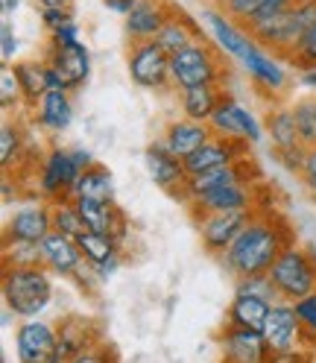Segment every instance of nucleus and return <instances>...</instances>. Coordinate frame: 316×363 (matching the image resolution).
Here are the masks:
<instances>
[{
    "label": "nucleus",
    "instance_id": "50",
    "mask_svg": "<svg viewBox=\"0 0 316 363\" xmlns=\"http://www.w3.org/2000/svg\"><path fill=\"white\" fill-rule=\"evenodd\" d=\"M269 363H281V360H276V357H273V360H269Z\"/></svg>",
    "mask_w": 316,
    "mask_h": 363
},
{
    "label": "nucleus",
    "instance_id": "48",
    "mask_svg": "<svg viewBox=\"0 0 316 363\" xmlns=\"http://www.w3.org/2000/svg\"><path fill=\"white\" fill-rule=\"evenodd\" d=\"M302 85L305 88H316V67H313V71H305L302 74Z\"/></svg>",
    "mask_w": 316,
    "mask_h": 363
},
{
    "label": "nucleus",
    "instance_id": "14",
    "mask_svg": "<svg viewBox=\"0 0 316 363\" xmlns=\"http://www.w3.org/2000/svg\"><path fill=\"white\" fill-rule=\"evenodd\" d=\"M252 220L249 208H240V211H220V214H208L199 220V238L205 252L211 255H222L225 249L232 246V240L243 232V225Z\"/></svg>",
    "mask_w": 316,
    "mask_h": 363
},
{
    "label": "nucleus",
    "instance_id": "1",
    "mask_svg": "<svg viewBox=\"0 0 316 363\" xmlns=\"http://www.w3.org/2000/svg\"><path fill=\"white\" fill-rule=\"evenodd\" d=\"M287 246L290 232L278 217H252L220 258L235 279L264 276L273 269V264Z\"/></svg>",
    "mask_w": 316,
    "mask_h": 363
},
{
    "label": "nucleus",
    "instance_id": "39",
    "mask_svg": "<svg viewBox=\"0 0 316 363\" xmlns=\"http://www.w3.org/2000/svg\"><path fill=\"white\" fill-rule=\"evenodd\" d=\"M293 308H296V313H299V320H302L305 331H310V334L316 337V290L310 293V296H305V299H299V302H293Z\"/></svg>",
    "mask_w": 316,
    "mask_h": 363
},
{
    "label": "nucleus",
    "instance_id": "11",
    "mask_svg": "<svg viewBox=\"0 0 316 363\" xmlns=\"http://www.w3.org/2000/svg\"><path fill=\"white\" fill-rule=\"evenodd\" d=\"M249 141L243 138H222V135H211V138L202 144L193 155L185 158V170L188 176H202L220 167H229L235 162H240V155L246 152Z\"/></svg>",
    "mask_w": 316,
    "mask_h": 363
},
{
    "label": "nucleus",
    "instance_id": "12",
    "mask_svg": "<svg viewBox=\"0 0 316 363\" xmlns=\"http://www.w3.org/2000/svg\"><path fill=\"white\" fill-rule=\"evenodd\" d=\"M211 132L214 135H222V138H243L249 144H258L261 141V123L255 121V115L249 108H243L235 97L225 94L214 111V118L208 121Z\"/></svg>",
    "mask_w": 316,
    "mask_h": 363
},
{
    "label": "nucleus",
    "instance_id": "38",
    "mask_svg": "<svg viewBox=\"0 0 316 363\" xmlns=\"http://www.w3.org/2000/svg\"><path fill=\"white\" fill-rule=\"evenodd\" d=\"M273 155L278 158V162L290 170V173H302L305 167V158H307V147H290V150H273Z\"/></svg>",
    "mask_w": 316,
    "mask_h": 363
},
{
    "label": "nucleus",
    "instance_id": "15",
    "mask_svg": "<svg viewBox=\"0 0 316 363\" xmlns=\"http://www.w3.org/2000/svg\"><path fill=\"white\" fill-rule=\"evenodd\" d=\"M53 232V211L44 202L35 206H21L6 223V240H27V243H41Z\"/></svg>",
    "mask_w": 316,
    "mask_h": 363
},
{
    "label": "nucleus",
    "instance_id": "24",
    "mask_svg": "<svg viewBox=\"0 0 316 363\" xmlns=\"http://www.w3.org/2000/svg\"><path fill=\"white\" fill-rule=\"evenodd\" d=\"M71 199H97V202H115V179L103 164L85 167L71 188Z\"/></svg>",
    "mask_w": 316,
    "mask_h": 363
},
{
    "label": "nucleus",
    "instance_id": "22",
    "mask_svg": "<svg viewBox=\"0 0 316 363\" xmlns=\"http://www.w3.org/2000/svg\"><path fill=\"white\" fill-rule=\"evenodd\" d=\"M188 206L208 217V214H220V211H240V208H249V194H246V185L240 182V185H229V188H220V191H211L205 196H199L193 202H188Z\"/></svg>",
    "mask_w": 316,
    "mask_h": 363
},
{
    "label": "nucleus",
    "instance_id": "42",
    "mask_svg": "<svg viewBox=\"0 0 316 363\" xmlns=\"http://www.w3.org/2000/svg\"><path fill=\"white\" fill-rule=\"evenodd\" d=\"M50 41L53 44H74V41H79V24H77V21H64V24H59L56 30H50Z\"/></svg>",
    "mask_w": 316,
    "mask_h": 363
},
{
    "label": "nucleus",
    "instance_id": "10",
    "mask_svg": "<svg viewBox=\"0 0 316 363\" xmlns=\"http://www.w3.org/2000/svg\"><path fill=\"white\" fill-rule=\"evenodd\" d=\"M269 360H273V352L266 346L264 331L225 323L220 334V363H269Z\"/></svg>",
    "mask_w": 316,
    "mask_h": 363
},
{
    "label": "nucleus",
    "instance_id": "31",
    "mask_svg": "<svg viewBox=\"0 0 316 363\" xmlns=\"http://www.w3.org/2000/svg\"><path fill=\"white\" fill-rule=\"evenodd\" d=\"M4 267H41V243H27V240H6L4 243Z\"/></svg>",
    "mask_w": 316,
    "mask_h": 363
},
{
    "label": "nucleus",
    "instance_id": "25",
    "mask_svg": "<svg viewBox=\"0 0 316 363\" xmlns=\"http://www.w3.org/2000/svg\"><path fill=\"white\" fill-rule=\"evenodd\" d=\"M225 94L217 85H196V88H185L182 91V111L185 118L196 121V123H208L214 118V111L220 106Z\"/></svg>",
    "mask_w": 316,
    "mask_h": 363
},
{
    "label": "nucleus",
    "instance_id": "32",
    "mask_svg": "<svg viewBox=\"0 0 316 363\" xmlns=\"http://www.w3.org/2000/svg\"><path fill=\"white\" fill-rule=\"evenodd\" d=\"M293 118H296L302 144H305L307 150L316 147V100H313V97L299 100L296 106H293Z\"/></svg>",
    "mask_w": 316,
    "mask_h": 363
},
{
    "label": "nucleus",
    "instance_id": "7",
    "mask_svg": "<svg viewBox=\"0 0 316 363\" xmlns=\"http://www.w3.org/2000/svg\"><path fill=\"white\" fill-rule=\"evenodd\" d=\"M144 162H147V173L149 179L155 182L158 188H162L164 194L176 196V199H182L188 202V170H185V162L179 155H173L162 141H155L147 147L144 152Z\"/></svg>",
    "mask_w": 316,
    "mask_h": 363
},
{
    "label": "nucleus",
    "instance_id": "6",
    "mask_svg": "<svg viewBox=\"0 0 316 363\" xmlns=\"http://www.w3.org/2000/svg\"><path fill=\"white\" fill-rule=\"evenodd\" d=\"M129 77L138 88H167L170 82V53L158 44V38L135 41L129 53Z\"/></svg>",
    "mask_w": 316,
    "mask_h": 363
},
{
    "label": "nucleus",
    "instance_id": "44",
    "mask_svg": "<svg viewBox=\"0 0 316 363\" xmlns=\"http://www.w3.org/2000/svg\"><path fill=\"white\" fill-rule=\"evenodd\" d=\"M41 21L47 30H56L59 24H64V21H74L71 18V9H41Z\"/></svg>",
    "mask_w": 316,
    "mask_h": 363
},
{
    "label": "nucleus",
    "instance_id": "27",
    "mask_svg": "<svg viewBox=\"0 0 316 363\" xmlns=\"http://www.w3.org/2000/svg\"><path fill=\"white\" fill-rule=\"evenodd\" d=\"M155 38H158V44H162V48H164L170 56L179 53V50H185V48H191L193 41H202L199 33H196V27L191 24L185 15H170V18L164 21L162 33H158Z\"/></svg>",
    "mask_w": 316,
    "mask_h": 363
},
{
    "label": "nucleus",
    "instance_id": "45",
    "mask_svg": "<svg viewBox=\"0 0 316 363\" xmlns=\"http://www.w3.org/2000/svg\"><path fill=\"white\" fill-rule=\"evenodd\" d=\"M135 4H138V0H103V6H106V9L118 12V15H123V18L135 9Z\"/></svg>",
    "mask_w": 316,
    "mask_h": 363
},
{
    "label": "nucleus",
    "instance_id": "28",
    "mask_svg": "<svg viewBox=\"0 0 316 363\" xmlns=\"http://www.w3.org/2000/svg\"><path fill=\"white\" fill-rule=\"evenodd\" d=\"M266 132L273 138V150H290V147H302L299 138V126L293 118V108H273L266 115Z\"/></svg>",
    "mask_w": 316,
    "mask_h": 363
},
{
    "label": "nucleus",
    "instance_id": "49",
    "mask_svg": "<svg viewBox=\"0 0 316 363\" xmlns=\"http://www.w3.org/2000/svg\"><path fill=\"white\" fill-rule=\"evenodd\" d=\"M18 4H21V0H4V15H9L12 9H18Z\"/></svg>",
    "mask_w": 316,
    "mask_h": 363
},
{
    "label": "nucleus",
    "instance_id": "4",
    "mask_svg": "<svg viewBox=\"0 0 316 363\" xmlns=\"http://www.w3.org/2000/svg\"><path fill=\"white\" fill-rule=\"evenodd\" d=\"M222 77V65L205 41H193L191 48L170 56V82L185 91L196 85H217Z\"/></svg>",
    "mask_w": 316,
    "mask_h": 363
},
{
    "label": "nucleus",
    "instance_id": "37",
    "mask_svg": "<svg viewBox=\"0 0 316 363\" xmlns=\"http://www.w3.org/2000/svg\"><path fill=\"white\" fill-rule=\"evenodd\" d=\"M266 4V0H225V15H229L232 21H240V24H249V21L261 12V6Z\"/></svg>",
    "mask_w": 316,
    "mask_h": 363
},
{
    "label": "nucleus",
    "instance_id": "41",
    "mask_svg": "<svg viewBox=\"0 0 316 363\" xmlns=\"http://www.w3.org/2000/svg\"><path fill=\"white\" fill-rule=\"evenodd\" d=\"M15 50H18V38H15V33H12V24L4 18V21H0V56H4V65L12 62Z\"/></svg>",
    "mask_w": 316,
    "mask_h": 363
},
{
    "label": "nucleus",
    "instance_id": "16",
    "mask_svg": "<svg viewBox=\"0 0 316 363\" xmlns=\"http://www.w3.org/2000/svg\"><path fill=\"white\" fill-rule=\"evenodd\" d=\"M41 255H44V267H47L50 272H56V276H62V279H74L77 269L85 264L77 238L62 235L56 229L41 240Z\"/></svg>",
    "mask_w": 316,
    "mask_h": 363
},
{
    "label": "nucleus",
    "instance_id": "46",
    "mask_svg": "<svg viewBox=\"0 0 316 363\" xmlns=\"http://www.w3.org/2000/svg\"><path fill=\"white\" fill-rule=\"evenodd\" d=\"M71 152H74V162L79 164V170L91 167V164H97V162H94V155L88 152V150H82V147H77V150H71Z\"/></svg>",
    "mask_w": 316,
    "mask_h": 363
},
{
    "label": "nucleus",
    "instance_id": "2",
    "mask_svg": "<svg viewBox=\"0 0 316 363\" xmlns=\"http://www.w3.org/2000/svg\"><path fill=\"white\" fill-rule=\"evenodd\" d=\"M53 299L47 267H4V302L15 316L33 320Z\"/></svg>",
    "mask_w": 316,
    "mask_h": 363
},
{
    "label": "nucleus",
    "instance_id": "18",
    "mask_svg": "<svg viewBox=\"0 0 316 363\" xmlns=\"http://www.w3.org/2000/svg\"><path fill=\"white\" fill-rule=\"evenodd\" d=\"M205 21L211 24V33H214V38H217V44L220 48L229 53V56H235V59H246L252 53V48H255V38L249 35V33H243V30H237L235 27V21L225 15V12H205Z\"/></svg>",
    "mask_w": 316,
    "mask_h": 363
},
{
    "label": "nucleus",
    "instance_id": "20",
    "mask_svg": "<svg viewBox=\"0 0 316 363\" xmlns=\"http://www.w3.org/2000/svg\"><path fill=\"white\" fill-rule=\"evenodd\" d=\"M269 311H273V302L264 299V296H255V293H235V302L229 308V323L232 325H240V328H255V331H264V323Z\"/></svg>",
    "mask_w": 316,
    "mask_h": 363
},
{
    "label": "nucleus",
    "instance_id": "19",
    "mask_svg": "<svg viewBox=\"0 0 316 363\" xmlns=\"http://www.w3.org/2000/svg\"><path fill=\"white\" fill-rule=\"evenodd\" d=\"M167 9L158 4V0H138L135 9L126 15V35L132 41H147L162 33L164 21H167Z\"/></svg>",
    "mask_w": 316,
    "mask_h": 363
},
{
    "label": "nucleus",
    "instance_id": "43",
    "mask_svg": "<svg viewBox=\"0 0 316 363\" xmlns=\"http://www.w3.org/2000/svg\"><path fill=\"white\" fill-rule=\"evenodd\" d=\"M302 182H305V188L310 191V196L316 199V147L307 150V158H305V167H302Z\"/></svg>",
    "mask_w": 316,
    "mask_h": 363
},
{
    "label": "nucleus",
    "instance_id": "5",
    "mask_svg": "<svg viewBox=\"0 0 316 363\" xmlns=\"http://www.w3.org/2000/svg\"><path fill=\"white\" fill-rule=\"evenodd\" d=\"M91 74V53L82 41L74 44H50L47 53V82L50 88L74 91Z\"/></svg>",
    "mask_w": 316,
    "mask_h": 363
},
{
    "label": "nucleus",
    "instance_id": "26",
    "mask_svg": "<svg viewBox=\"0 0 316 363\" xmlns=\"http://www.w3.org/2000/svg\"><path fill=\"white\" fill-rule=\"evenodd\" d=\"M240 164L243 158L229 167H220V170H211V173H202V176H191L188 182V202L205 196L211 191H220V188H229V185H240L243 176H240Z\"/></svg>",
    "mask_w": 316,
    "mask_h": 363
},
{
    "label": "nucleus",
    "instance_id": "17",
    "mask_svg": "<svg viewBox=\"0 0 316 363\" xmlns=\"http://www.w3.org/2000/svg\"><path fill=\"white\" fill-rule=\"evenodd\" d=\"M211 126L208 123H196V121H191V118H182V121H173L167 129H164V138H162V144L173 152V155H179L185 162L188 155H193L202 144H205L208 138H211Z\"/></svg>",
    "mask_w": 316,
    "mask_h": 363
},
{
    "label": "nucleus",
    "instance_id": "36",
    "mask_svg": "<svg viewBox=\"0 0 316 363\" xmlns=\"http://www.w3.org/2000/svg\"><path fill=\"white\" fill-rule=\"evenodd\" d=\"M293 59H296V62L305 67V71H313V67H316V21L305 30V35L296 41Z\"/></svg>",
    "mask_w": 316,
    "mask_h": 363
},
{
    "label": "nucleus",
    "instance_id": "51",
    "mask_svg": "<svg viewBox=\"0 0 316 363\" xmlns=\"http://www.w3.org/2000/svg\"><path fill=\"white\" fill-rule=\"evenodd\" d=\"M214 4H225V0H214Z\"/></svg>",
    "mask_w": 316,
    "mask_h": 363
},
{
    "label": "nucleus",
    "instance_id": "47",
    "mask_svg": "<svg viewBox=\"0 0 316 363\" xmlns=\"http://www.w3.org/2000/svg\"><path fill=\"white\" fill-rule=\"evenodd\" d=\"M41 9H71L74 0H38Z\"/></svg>",
    "mask_w": 316,
    "mask_h": 363
},
{
    "label": "nucleus",
    "instance_id": "30",
    "mask_svg": "<svg viewBox=\"0 0 316 363\" xmlns=\"http://www.w3.org/2000/svg\"><path fill=\"white\" fill-rule=\"evenodd\" d=\"M50 211H53V229L62 232V235H71V238H79L88 232V225L77 208V202L74 199H56L50 202Z\"/></svg>",
    "mask_w": 316,
    "mask_h": 363
},
{
    "label": "nucleus",
    "instance_id": "40",
    "mask_svg": "<svg viewBox=\"0 0 316 363\" xmlns=\"http://www.w3.org/2000/svg\"><path fill=\"white\" fill-rule=\"evenodd\" d=\"M71 363H118V357H115V352H111V349H106V346L94 343V346L82 349Z\"/></svg>",
    "mask_w": 316,
    "mask_h": 363
},
{
    "label": "nucleus",
    "instance_id": "35",
    "mask_svg": "<svg viewBox=\"0 0 316 363\" xmlns=\"http://www.w3.org/2000/svg\"><path fill=\"white\" fill-rule=\"evenodd\" d=\"M237 290L240 293H255V296H264L269 302H281L278 299V290L273 284V279H269V272H264V276H246V279H237Z\"/></svg>",
    "mask_w": 316,
    "mask_h": 363
},
{
    "label": "nucleus",
    "instance_id": "33",
    "mask_svg": "<svg viewBox=\"0 0 316 363\" xmlns=\"http://www.w3.org/2000/svg\"><path fill=\"white\" fill-rule=\"evenodd\" d=\"M21 103H24V88L18 82L15 67L4 65L0 67V106H4V111H9V108H18Z\"/></svg>",
    "mask_w": 316,
    "mask_h": 363
},
{
    "label": "nucleus",
    "instance_id": "29",
    "mask_svg": "<svg viewBox=\"0 0 316 363\" xmlns=\"http://www.w3.org/2000/svg\"><path fill=\"white\" fill-rule=\"evenodd\" d=\"M15 74H18V82L24 88V103L30 106H38L41 97L47 94V62H18L15 65Z\"/></svg>",
    "mask_w": 316,
    "mask_h": 363
},
{
    "label": "nucleus",
    "instance_id": "3",
    "mask_svg": "<svg viewBox=\"0 0 316 363\" xmlns=\"http://www.w3.org/2000/svg\"><path fill=\"white\" fill-rule=\"evenodd\" d=\"M269 279H273L281 302H299L316 290V258L307 249L290 243L269 269Z\"/></svg>",
    "mask_w": 316,
    "mask_h": 363
},
{
    "label": "nucleus",
    "instance_id": "9",
    "mask_svg": "<svg viewBox=\"0 0 316 363\" xmlns=\"http://www.w3.org/2000/svg\"><path fill=\"white\" fill-rule=\"evenodd\" d=\"M79 164L74 162V152L71 150H62L53 147L47 155L41 158V173H38V191L44 199H71V188L77 185L79 179Z\"/></svg>",
    "mask_w": 316,
    "mask_h": 363
},
{
    "label": "nucleus",
    "instance_id": "13",
    "mask_svg": "<svg viewBox=\"0 0 316 363\" xmlns=\"http://www.w3.org/2000/svg\"><path fill=\"white\" fill-rule=\"evenodd\" d=\"M59 328L41 323V320H24L15 331V354L18 363H50L56 352Z\"/></svg>",
    "mask_w": 316,
    "mask_h": 363
},
{
    "label": "nucleus",
    "instance_id": "8",
    "mask_svg": "<svg viewBox=\"0 0 316 363\" xmlns=\"http://www.w3.org/2000/svg\"><path fill=\"white\" fill-rule=\"evenodd\" d=\"M305 334V325L299 320L293 302H276L273 311H269L266 323H264V337L266 346L273 352V357H296V346Z\"/></svg>",
    "mask_w": 316,
    "mask_h": 363
},
{
    "label": "nucleus",
    "instance_id": "34",
    "mask_svg": "<svg viewBox=\"0 0 316 363\" xmlns=\"http://www.w3.org/2000/svg\"><path fill=\"white\" fill-rule=\"evenodd\" d=\"M18 152H21V129L6 121L4 129H0V164H4V170L12 167Z\"/></svg>",
    "mask_w": 316,
    "mask_h": 363
},
{
    "label": "nucleus",
    "instance_id": "21",
    "mask_svg": "<svg viewBox=\"0 0 316 363\" xmlns=\"http://www.w3.org/2000/svg\"><path fill=\"white\" fill-rule=\"evenodd\" d=\"M35 108H38V123L50 132H64L74 121V106L64 88H47V94L41 97Z\"/></svg>",
    "mask_w": 316,
    "mask_h": 363
},
{
    "label": "nucleus",
    "instance_id": "23",
    "mask_svg": "<svg viewBox=\"0 0 316 363\" xmlns=\"http://www.w3.org/2000/svg\"><path fill=\"white\" fill-rule=\"evenodd\" d=\"M243 67L249 71V77H252L261 88L273 91V94H278V91L287 85V71H284V67H281L273 56H266V53H264L261 44H255L252 53L243 59Z\"/></svg>",
    "mask_w": 316,
    "mask_h": 363
}]
</instances>
